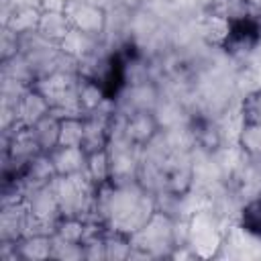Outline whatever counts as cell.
<instances>
[{
  "label": "cell",
  "mask_w": 261,
  "mask_h": 261,
  "mask_svg": "<svg viewBox=\"0 0 261 261\" xmlns=\"http://www.w3.org/2000/svg\"><path fill=\"white\" fill-rule=\"evenodd\" d=\"M155 194L147 192L139 181L112 188L104 222L112 230L135 234L155 212Z\"/></svg>",
  "instance_id": "obj_1"
},
{
  "label": "cell",
  "mask_w": 261,
  "mask_h": 261,
  "mask_svg": "<svg viewBox=\"0 0 261 261\" xmlns=\"http://www.w3.org/2000/svg\"><path fill=\"white\" fill-rule=\"evenodd\" d=\"M133 247L147 251L155 257H169L173 245V218L161 210H155L153 216L130 237Z\"/></svg>",
  "instance_id": "obj_2"
},
{
  "label": "cell",
  "mask_w": 261,
  "mask_h": 261,
  "mask_svg": "<svg viewBox=\"0 0 261 261\" xmlns=\"http://www.w3.org/2000/svg\"><path fill=\"white\" fill-rule=\"evenodd\" d=\"M65 14L71 22V29L102 39L108 22V8L90 0H69L65 4Z\"/></svg>",
  "instance_id": "obj_3"
},
{
  "label": "cell",
  "mask_w": 261,
  "mask_h": 261,
  "mask_svg": "<svg viewBox=\"0 0 261 261\" xmlns=\"http://www.w3.org/2000/svg\"><path fill=\"white\" fill-rule=\"evenodd\" d=\"M159 130H161V126H159L153 110H135V112L126 114L124 137L133 145H137V147L149 145L159 135Z\"/></svg>",
  "instance_id": "obj_4"
},
{
  "label": "cell",
  "mask_w": 261,
  "mask_h": 261,
  "mask_svg": "<svg viewBox=\"0 0 261 261\" xmlns=\"http://www.w3.org/2000/svg\"><path fill=\"white\" fill-rule=\"evenodd\" d=\"M14 110H16V120L20 124L33 126L35 122H39L43 116L51 112V106L47 98L35 86H31L18 96V100L14 102Z\"/></svg>",
  "instance_id": "obj_5"
},
{
  "label": "cell",
  "mask_w": 261,
  "mask_h": 261,
  "mask_svg": "<svg viewBox=\"0 0 261 261\" xmlns=\"http://www.w3.org/2000/svg\"><path fill=\"white\" fill-rule=\"evenodd\" d=\"M108 143H110V118L100 116V114L84 116L82 149L86 153H96V151L108 149Z\"/></svg>",
  "instance_id": "obj_6"
},
{
  "label": "cell",
  "mask_w": 261,
  "mask_h": 261,
  "mask_svg": "<svg viewBox=\"0 0 261 261\" xmlns=\"http://www.w3.org/2000/svg\"><path fill=\"white\" fill-rule=\"evenodd\" d=\"M102 45V39L98 37H92L88 33H82L77 29H71L61 41H59V49L63 55L75 59V61H82L90 55H94Z\"/></svg>",
  "instance_id": "obj_7"
},
{
  "label": "cell",
  "mask_w": 261,
  "mask_h": 261,
  "mask_svg": "<svg viewBox=\"0 0 261 261\" xmlns=\"http://www.w3.org/2000/svg\"><path fill=\"white\" fill-rule=\"evenodd\" d=\"M49 157L53 161V167L57 175H73L86 169L88 153L82 147H63L57 145L53 151H49Z\"/></svg>",
  "instance_id": "obj_8"
},
{
  "label": "cell",
  "mask_w": 261,
  "mask_h": 261,
  "mask_svg": "<svg viewBox=\"0 0 261 261\" xmlns=\"http://www.w3.org/2000/svg\"><path fill=\"white\" fill-rule=\"evenodd\" d=\"M47 41L59 45V41L71 31V22L65 14V10H43L41 22L37 29Z\"/></svg>",
  "instance_id": "obj_9"
},
{
  "label": "cell",
  "mask_w": 261,
  "mask_h": 261,
  "mask_svg": "<svg viewBox=\"0 0 261 261\" xmlns=\"http://www.w3.org/2000/svg\"><path fill=\"white\" fill-rule=\"evenodd\" d=\"M18 255L24 261L49 259L53 253V234H29L16 241Z\"/></svg>",
  "instance_id": "obj_10"
},
{
  "label": "cell",
  "mask_w": 261,
  "mask_h": 261,
  "mask_svg": "<svg viewBox=\"0 0 261 261\" xmlns=\"http://www.w3.org/2000/svg\"><path fill=\"white\" fill-rule=\"evenodd\" d=\"M41 14L43 10L41 8H33V6H18V8H12L6 22L2 27L14 31L16 35H29V33H35L39 29V22H41Z\"/></svg>",
  "instance_id": "obj_11"
},
{
  "label": "cell",
  "mask_w": 261,
  "mask_h": 261,
  "mask_svg": "<svg viewBox=\"0 0 261 261\" xmlns=\"http://www.w3.org/2000/svg\"><path fill=\"white\" fill-rule=\"evenodd\" d=\"M59 126H61V118L53 112H49L47 116H43L39 122L33 124V133L43 153H49L59 145Z\"/></svg>",
  "instance_id": "obj_12"
},
{
  "label": "cell",
  "mask_w": 261,
  "mask_h": 261,
  "mask_svg": "<svg viewBox=\"0 0 261 261\" xmlns=\"http://www.w3.org/2000/svg\"><path fill=\"white\" fill-rule=\"evenodd\" d=\"M106 96L108 94L104 92V88L96 80H90V77H80L77 80V100H80L84 116L96 112Z\"/></svg>",
  "instance_id": "obj_13"
},
{
  "label": "cell",
  "mask_w": 261,
  "mask_h": 261,
  "mask_svg": "<svg viewBox=\"0 0 261 261\" xmlns=\"http://www.w3.org/2000/svg\"><path fill=\"white\" fill-rule=\"evenodd\" d=\"M84 171L88 173V177L96 186L112 181V159H110L108 149H102V151H96V153H88Z\"/></svg>",
  "instance_id": "obj_14"
},
{
  "label": "cell",
  "mask_w": 261,
  "mask_h": 261,
  "mask_svg": "<svg viewBox=\"0 0 261 261\" xmlns=\"http://www.w3.org/2000/svg\"><path fill=\"white\" fill-rule=\"evenodd\" d=\"M82 141H84V116L61 118L59 145H63V147H82Z\"/></svg>",
  "instance_id": "obj_15"
},
{
  "label": "cell",
  "mask_w": 261,
  "mask_h": 261,
  "mask_svg": "<svg viewBox=\"0 0 261 261\" xmlns=\"http://www.w3.org/2000/svg\"><path fill=\"white\" fill-rule=\"evenodd\" d=\"M133 249L130 234H124L120 230H106V259H128Z\"/></svg>",
  "instance_id": "obj_16"
},
{
  "label": "cell",
  "mask_w": 261,
  "mask_h": 261,
  "mask_svg": "<svg viewBox=\"0 0 261 261\" xmlns=\"http://www.w3.org/2000/svg\"><path fill=\"white\" fill-rule=\"evenodd\" d=\"M239 147L253 159H261V122H247L239 137Z\"/></svg>",
  "instance_id": "obj_17"
},
{
  "label": "cell",
  "mask_w": 261,
  "mask_h": 261,
  "mask_svg": "<svg viewBox=\"0 0 261 261\" xmlns=\"http://www.w3.org/2000/svg\"><path fill=\"white\" fill-rule=\"evenodd\" d=\"M239 106H241V114H243L245 124L247 122H261V88L243 96Z\"/></svg>",
  "instance_id": "obj_18"
},
{
  "label": "cell",
  "mask_w": 261,
  "mask_h": 261,
  "mask_svg": "<svg viewBox=\"0 0 261 261\" xmlns=\"http://www.w3.org/2000/svg\"><path fill=\"white\" fill-rule=\"evenodd\" d=\"M53 259H84V247L82 243H67L53 234Z\"/></svg>",
  "instance_id": "obj_19"
},
{
  "label": "cell",
  "mask_w": 261,
  "mask_h": 261,
  "mask_svg": "<svg viewBox=\"0 0 261 261\" xmlns=\"http://www.w3.org/2000/svg\"><path fill=\"white\" fill-rule=\"evenodd\" d=\"M20 53V35L2 27V41H0V59L8 61Z\"/></svg>",
  "instance_id": "obj_20"
},
{
  "label": "cell",
  "mask_w": 261,
  "mask_h": 261,
  "mask_svg": "<svg viewBox=\"0 0 261 261\" xmlns=\"http://www.w3.org/2000/svg\"><path fill=\"white\" fill-rule=\"evenodd\" d=\"M169 2L179 10H194L196 6H204L206 0H169Z\"/></svg>",
  "instance_id": "obj_21"
},
{
  "label": "cell",
  "mask_w": 261,
  "mask_h": 261,
  "mask_svg": "<svg viewBox=\"0 0 261 261\" xmlns=\"http://www.w3.org/2000/svg\"><path fill=\"white\" fill-rule=\"evenodd\" d=\"M12 8H18V6H33V8H41L43 6V0H10Z\"/></svg>",
  "instance_id": "obj_22"
}]
</instances>
